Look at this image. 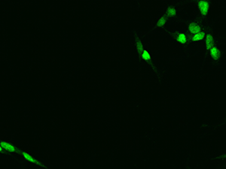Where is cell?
<instances>
[{"label":"cell","mask_w":226,"mask_h":169,"mask_svg":"<svg viewBox=\"0 0 226 169\" xmlns=\"http://www.w3.org/2000/svg\"><path fill=\"white\" fill-rule=\"evenodd\" d=\"M3 150H7L11 153H17L18 151L17 149L11 144L6 141H1V152H3Z\"/></svg>","instance_id":"obj_1"},{"label":"cell","mask_w":226,"mask_h":169,"mask_svg":"<svg viewBox=\"0 0 226 169\" xmlns=\"http://www.w3.org/2000/svg\"><path fill=\"white\" fill-rule=\"evenodd\" d=\"M22 156H23V159H26V161H28V162H31V163L34 164V165H36V166H42V164H41V162H39L37 159H36L34 158L33 156H32L30 154L27 153L23 152Z\"/></svg>","instance_id":"obj_2"},{"label":"cell","mask_w":226,"mask_h":169,"mask_svg":"<svg viewBox=\"0 0 226 169\" xmlns=\"http://www.w3.org/2000/svg\"><path fill=\"white\" fill-rule=\"evenodd\" d=\"M198 6H199V9H200L201 14H207V13L208 12V10H209V2H207V1H200L199 3H198Z\"/></svg>","instance_id":"obj_3"},{"label":"cell","mask_w":226,"mask_h":169,"mask_svg":"<svg viewBox=\"0 0 226 169\" xmlns=\"http://www.w3.org/2000/svg\"><path fill=\"white\" fill-rule=\"evenodd\" d=\"M189 30L191 33H193L194 35L200 32V27L195 23H191L189 24Z\"/></svg>","instance_id":"obj_4"},{"label":"cell","mask_w":226,"mask_h":169,"mask_svg":"<svg viewBox=\"0 0 226 169\" xmlns=\"http://www.w3.org/2000/svg\"><path fill=\"white\" fill-rule=\"evenodd\" d=\"M206 47L207 49H211L213 47V38L211 35H208L207 37H206V41H205Z\"/></svg>","instance_id":"obj_5"},{"label":"cell","mask_w":226,"mask_h":169,"mask_svg":"<svg viewBox=\"0 0 226 169\" xmlns=\"http://www.w3.org/2000/svg\"><path fill=\"white\" fill-rule=\"evenodd\" d=\"M205 37V33H204V32H198V33H196V34H194V35H193V37H192V39H193V41H200V40H202V39L204 38Z\"/></svg>","instance_id":"obj_6"},{"label":"cell","mask_w":226,"mask_h":169,"mask_svg":"<svg viewBox=\"0 0 226 169\" xmlns=\"http://www.w3.org/2000/svg\"><path fill=\"white\" fill-rule=\"evenodd\" d=\"M210 54H211L212 57L214 58V59H217L219 56V52L216 47H213L210 49Z\"/></svg>","instance_id":"obj_7"},{"label":"cell","mask_w":226,"mask_h":169,"mask_svg":"<svg viewBox=\"0 0 226 169\" xmlns=\"http://www.w3.org/2000/svg\"><path fill=\"white\" fill-rule=\"evenodd\" d=\"M177 41L181 44H185L187 41V38L184 33H180L177 36Z\"/></svg>","instance_id":"obj_8"},{"label":"cell","mask_w":226,"mask_h":169,"mask_svg":"<svg viewBox=\"0 0 226 169\" xmlns=\"http://www.w3.org/2000/svg\"><path fill=\"white\" fill-rule=\"evenodd\" d=\"M141 54H142V59L146 60V61H150L151 60V55L146 50H143V51H142Z\"/></svg>","instance_id":"obj_9"},{"label":"cell","mask_w":226,"mask_h":169,"mask_svg":"<svg viewBox=\"0 0 226 169\" xmlns=\"http://www.w3.org/2000/svg\"><path fill=\"white\" fill-rule=\"evenodd\" d=\"M166 22H167L166 17H161V18L158 20V21L157 26H158V27H161V26H163L165 23H166Z\"/></svg>","instance_id":"obj_10"},{"label":"cell","mask_w":226,"mask_h":169,"mask_svg":"<svg viewBox=\"0 0 226 169\" xmlns=\"http://www.w3.org/2000/svg\"><path fill=\"white\" fill-rule=\"evenodd\" d=\"M176 11L173 7H169L168 8H167V14H168L169 16H171V17H172V16L176 15Z\"/></svg>","instance_id":"obj_11"},{"label":"cell","mask_w":226,"mask_h":169,"mask_svg":"<svg viewBox=\"0 0 226 169\" xmlns=\"http://www.w3.org/2000/svg\"><path fill=\"white\" fill-rule=\"evenodd\" d=\"M136 47H137L139 51L142 54V52L143 51V46H142V44L141 41H138V42L136 43Z\"/></svg>","instance_id":"obj_12"}]
</instances>
